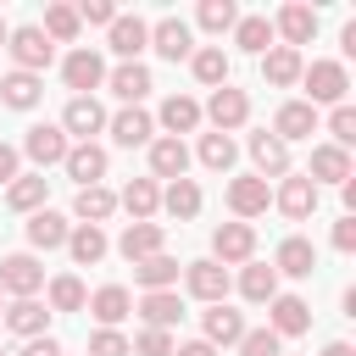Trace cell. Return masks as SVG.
Masks as SVG:
<instances>
[{
    "instance_id": "74e56055",
    "label": "cell",
    "mask_w": 356,
    "mask_h": 356,
    "mask_svg": "<svg viewBox=\"0 0 356 356\" xmlns=\"http://www.w3.org/2000/svg\"><path fill=\"white\" fill-rule=\"evenodd\" d=\"M0 100H6L11 111H33V106L44 100V83H39L33 72H6V78H0Z\"/></svg>"
},
{
    "instance_id": "4316f807",
    "label": "cell",
    "mask_w": 356,
    "mask_h": 356,
    "mask_svg": "<svg viewBox=\"0 0 356 356\" xmlns=\"http://www.w3.org/2000/svg\"><path fill=\"white\" fill-rule=\"evenodd\" d=\"M139 317H145V328H178L184 323V300H178V289H156V295H139Z\"/></svg>"
},
{
    "instance_id": "ac0fdd59",
    "label": "cell",
    "mask_w": 356,
    "mask_h": 356,
    "mask_svg": "<svg viewBox=\"0 0 356 356\" xmlns=\"http://www.w3.org/2000/svg\"><path fill=\"white\" fill-rule=\"evenodd\" d=\"M0 323H6L17 339H39V334H50V306H39V300H11V306L0 312Z\"/></svg>"
},
{
    "instance_id": "816d5d0a",
    "label": "cell",
    "mask_w": 356,
    "mask_h": 356,
    "mask_svg": "<svg viewBox=\"0 0 356 356\" xmlns=\"http://www.w3.org/2000/svg\"><path fill=\"white\" fill-rule=\"evenodd\" d=\"M17 356H61V339L56 334H39V339H22Z\"/></svg>"
},
{
    "instance_id": "603a6c76",
    "label": "cell",
    "mask_w": 356,
    "mask_h": 356,
    "mask_svg": "<svg viewBox=\"0 0 356 356\" xmlns=\"http://www.w3.org/2000/svg\"><path fill=\"white\" fill-rule=\"evenodd\" d=\"M306 178H312V184H345V178H356V172H350V150H339V145H312Z\"/></svg>"
},
{
    "instance_id": "9c48e42d",
    "label": "cell",
    "mask_w": 356,
    "mask_h": 356,
    "mask_svg": "<svg viewBox=\"0 0 356 356\" xmlns=\"http://www.w3.org/2000/svg\"><path fill=\"white\" fill-rule=\"evenodd\" d=\"M100 128H106L100 100H95V95H72V100H67V111H61V134H67V139L78 134V145H89Z\"/></svg>"
},
{
    "instance_id": "4dcf8cb0",
    "label": "cell",
    "mask_w": 356,
    "mask_h": 356,
    "mask_svg": "<svg viewBox=\"0 0 356 356\" xmlns=\"http://www.w3.org/2000/svg\"><path fill=\"white\" fill-rule=\"evenodd\" d=\"M44 189H50V178H44V172H17V178L6 184V206L33 217V211L44 206Z\"/></svg>"
},
{
    "instance_id": "7402d4cb",
    "label": "cell",
    "mask_w": 356,
    "mask_h": 356,
    "mask_svg": "<svg viewBox=\"0 0 356 356\" xmlns=\"http://www.w3.org/2000/svg\"><path fill=\"white\" fill-rule=\"evenodd\" d=\"M106 161H111V156L89 139V145H72L61 167H67V178H78V189H89V184H100V178H106Z\"/></svg>"
},
{
    "instance_id": "ab89813d",
    "label": "cell",
    "mask_w": 356,
    "mask_h": 356,
    "mask_svg": "<svg viewBox=\"0 0 356 356\" xmlns=\"http://www.w3.org/2000/svg\"><path fill=\"white\" fill-rule=\"evenodd\" d=\"M72 211H78V222H106L111 211H117V195L106 189V184H89V189H78V200H72Z\"/></svg>"
},
{
    "instance_id": "6da1fadb",
    "label": "cell",
    "mask_w": 356,
    "mask_h": 356,
    "mask_svg": "<svg viewBox=\"0 0 356 356\" xmlns=\"http://www.w3.org/2000/svg\"><path fill=\"white\" fill-rule=\"evenodd\" d=\"M6 50H11V61H17V72H44L50 67V56H56V44L39 33V22H22V28H11L6 33Z\"/></svg>"
},
{
    "instance_id": "2e32d148",
    "label": "cell",
    "mask_w": 356,
    "mask_h": 356,
    "mask_svg": "<svg viewBox=\"0 0 356 356\" xmlns=\"http://www.w3.org/2000/svg\"><path fill=\"white\" fill-rule=\"evenodd\" d=\"M267 134L284 139V145H289V139H312V134H317V106H306V100H284Z\"/></svg>"
},
{
    "instance_id": "44dd1931",
    "label": "cell",
    "mask_w": 356,
    "mask_h": 356,
    "mask_svg": "<svg viewBox=\"0 0 356 356\" xmlns=\"http://www.w3.org/2000/svg\"><path fill=\"white\" fill-rule=\"evenodd\" d=\"M184 172H189V145H184V139H167V134L150 139V178H167V184H172V178H184Z\"/></svg>"
},
{
    "instance_id": "f6af8a7d",
    "label": "cell",
    "mask_w": 356,
    "mask_h": 356,
    "mask_svg": "<svg viewBox=\"0 0 356 356\" xmlns=\"http://www.w3.org/2000/svg\"><path fill=\"white\" fill-rule=\"evenodd\" d=\"M195 17H200V28H206V33H228V28L239 22V6H234V0H200V11H195Z\"/></svg>"
},
{
    "instance_id": "680465c9",
    "label": "cell",
    "mask_w": 356,
    "mask_h": 356,
    "mask_svg": "<svg viewBox=\"0 0 356 356\" xmlns=\"http://www.w3.org/2000/svg\"><path fill=\"white\" fill-rule=\"evenodd\" d=\"M0 312H6V300H0Z\"/></svg>"
},
{
    "instance_id": "836d02e7",
    "label": "cell",
    "mask_w": 356,
    "mask_h": 356,
    "mask_svg": "<svg viewBox=\"0 0 356 356\" xmlns=\"http://www.w3.org/2000/svg\"><path fill=\"white\" fill-rule=\"evenodd\" d=\"M161 211L178 217V222L200 217V184H195V178H172V184L161 189Z\"/></svg>"
},
{
    "instance_id": "cb8c5ba5",
    "label": "cell",
    "mask_w": 356,
    "mask_h": 356,
    "mask_svg": "<svg viewBox=\"0 0 356 356\" xmlns=\"http://www.w3.org/2000/svg\"><path fill=\"white\" fill-rule=\"evenodd\" d=\"M67 234H72V222H67L61 211H50V206H39V211L28 217V245H33V250H61Z\"/></svg>"
},
{
    "instance_id": "60d3db41",
    "label": "cell",
    "mask_w": 356,
    "mask_h": 356,
    "mask_svg": "<svg viewBox=\"0 0 356 356\" xmlns=\"http://www.w3.org/2000/svg\"><path fill=\"white\" fill-rule=\"evenodd\" d=\"M134 278H139V289H145V295L172 289V284H178V261L161 250V256H150V261H134Z\"/></svg>"
},
{
    "instance_id": "f35d334b",
    "label": "cell",
    "mask_w": 356,
    "mask_h": 356,
    "mask_svg": "<svg viewBox=\"0 0 356 356\" xmlns=\"http://www.w3.org/2000/svg\"><path fill=\"white\" fill-rule=\"evenodd\" d=\"M189 67H195V78H200L206 89H222V83H228V50H222V44H200V50L189 56Z\"/></svg>"
},
{
    "instance_id": "e0dca14e",
    "label": "cell",
    "mask_w": 356,
    "mask_h": 356,
    "mask_svg": "<svg viewBox=\"0 0 356 356\" xmlns=\"http://www.w3.org/2000/svg\"><path fill=\"white\" fill-rule=\"evenodd\" d=\"M106 128H111V139H117L122 150H134V145H150V139H156V117H150V111H139V106H122L117 117H106Z\"/></svg>"
},
{
    "instance_id": "11a10c76",
    "label": "cell",
    "mask_w": 356,
    "mask_h": 356,
    "mask_svg": "<svg viewBox=\"0 0 356 356\" xmlns=\"http://www.w3.org/2000/svg\"><path fill=\"white\" fill-rule=\"evenodd\" d=\"M172 356H217L206 339H189V345H172Z\"/></svg>"
},
{
    "instance_id": "8d00e7d4",
    "label": "cell",
    "mask_w": 356,
    "mask_h": 356,
    "mask_svg": "<svg viewBox=\"0 0 356 356\" xmlns=\"http://www.w3.org/2000/svg\"><path fill=\"white\" fill-rule=\"evenodd\" d=\"M44 295H50V317H56V312H83V306H89V289H83L78 273H56V278L44 284Z\"/></svg>"
},
{
    "instance_id": "d6a6232c",
    "label": "cell",
    "mask_w": 356,
    "mask_h": 356,
    "mask_svg": "<svg viewBox=\"0 0 356 356\" xmlns=\"http://www.w3.org/2000/svg\"><path fill=\"white\" fill-rule=\"evenodd\" d=\"M200 328H206L200 339L217 350V345H239V334H245V317H239L234 306H211V312L200 317Z\"/></svg>"
},
{
    "instance_id": "d4e9b609",
    "label": "cell",
    "mask_w": 356,
    "mask_h": 356,
    "mask_svg": "<svg viewBox=\"0 0 356 356\" xmlns=\"http://www.w3.org/2000/svg\"><path fill=\"white\" fill-rule=\"evenodd\" d=\"M117 250H122V261H128V267H134V261L161 256V222H128V228H122V239H117Z\"/></svg>"
},
{
    "instance_id": "52a82bcc",
    "label": "cell",
    "mask_w": 356,
    "mask_h": 356,
    "mask_svg": "<svg viewBox=\"0 0 356 356\" xmlns=\"http://www.w3.org/2000/svg\"><path fill=\"white\" fill-rule=\"evenodd\" d=\"M267 206H273V189H267V178L245 172V178H234V184H228V211H234V222H250V217H261Z\"/></svg>"
},
{
    "instance_id": "30bf717a",
    "label": "cell",
    "mask_w": 356,
    "mask_h": 356,
    "mask_svg": "<svg viewBox=\"0 0 356 356\" xmlns=\"http://www.w3.org/2000/svg\"><path fill=\"white\" fill-rule=\"evenodd\" d=\"M273 206H278L284 217H295V222H306V217L317 211V184H312L306 172H284V184H278V195H273Z\"/></svg>"
},
{
    "instance_id": "9a60e30c",
    "label": "cell",
    "mask_w": 356,
    "mask_h": 356,
    "mask_svg": "<svg viewBox=\"0 0 356 356\" xmlns=\"http://www.w3.org/2000/svg\"><path fill=\"white\" fill-rule=\"evenodd\" d=\"M278 33H284V44H289V50L312 44V39H317V11H312V6H300V0H295V6H284V11L273 17V39H278Z\"/></svg>"
},
{
    "instance_id": "7c38bea8",
    "label": "cell",
    "mask_w": 356,
    "mask_h": 356,
    "mask_svg": "<svg viewBox=\"0 0 356 356\" xmlns=\"http://www.w3.org/2000/svg\"><path fill=\"white\" fill-rule=\"evenodd\" d=\"M267 328H273L278 339H295V334L312 328V306H306L300 295H273V300H267Z\"/></svg>"
},
{
    "instance_id": "1f68e13d",
    "label": "cell",
    "mask_w": 356,
    "mask_h": 356,
    "mask_svg": "<svg viewBox=\"0 0 356 356\" xmlns=\"http://www.w3.org/2000/svg\"><path fill=\"white\" fill-rule=\"evenodd\" d=\"M117 206H122L134 222H150V217L161 211V189H156V178H134V184L117 195Z\"/></svg>"
},
{
    "instance_id": "f907efd6",
    "label": "cell",
    "mask_w": 356,
    "mask_h": 356,
    "mask_svg": "<svg viewBox=\"0 0 356 356\" xmlns=\"http://www.w3.org/2000/svg\"><path fill=\"white\" fill-rule=\"evenodd\" d=\"M78 22H95V28H111V22H117V6H111V0H83V6H78Z\"/></svg>"
},
{
    "instance_id": "83f0119b",
    "label": "cell",
    "mask_w": 356,
    "mask_h": 356,
    "mask_svg": "<svg viewBox=\"0 0 356 356\" xmlns=\"http://www.w3.org/2000/svg\"><path fill=\"white\" fill-rule=\"evenodd\" d=\"M156 122L167 128V139H184V134H195V128H200V100H189V95H167Z\"/></svg>"
},
{
    "instance_id": "d6986e66",
    "label": "cell",
    "mask_w": 356,
    "mask_h": 356,
    "mask_svg": "<svg viewBox=\"0 0 356 356\" xmlns=\"http://www.w3.org/2000/svg\"><path fill=\"white\" fill-rule=\"evenodd\" d=\"M106 83H111V95L122 100V106H139L156 83H150V67H139V61H122V67H111L106 72Z\"/></svg>"
},
{
    "instance_id": "d590c367",
    "label": "cell",
    "mask_w": 356,
    "mask_h": 356,
    "mask_svg": "<svg viewBox=\"0 0 356 356\" xmlns=\"http://www.w3.org/2000/svg\"><path fill=\"white\" fill-rule=\"evenodd\" d=\"M239 295H245L250 306H267V300L278 295V273H273V261H245V273H239Z\"/></svg>"
},
{
    "instance_id": "4fadbf2b",
    "label": "cell",
    "mask_w": 356,
    "mask_h": 356,
    "mask_svg": "<svg viewBox=\"0 0 356 356\" xmlns=\"http://www.w3.org/2000/svg\"><path fill=\"white\" fill-rule=\"evenodd\" d=\"M106 44H111L122 61H139V50H150V22H145V17L117 11V22L106 28Z\"/></svg>"
},
{
    "instance_id": "7bdbcfd3",
    "label": "cell",
    "mask_w": 356,
    "mask_h": 356,
    "mask_svg": "<svg viewBox=\"0 0 356 356\" xmlns=\"http://www.w3.org/2000/svg\"><path fill=\"white\" fill-rule=\"evenodd\" d=\"M234 44L250 50V56H267V50H273V22H267V17H239V22H234Z\"/></svg>"
},
{
    "instance_id": "9f6ffc18",
    "label": "cell",
    "mask_w": 356,
    "mask_h": 356,
    "mask_svg": "<svg viewBox=\"0 0 356 356\" xmlns=\"http://www.w3.org/2000/svg\"><path fill=\"white\" fill-rule=\"evenodd\" d=\"M323 356H356V350H350L345 339H334V345H323Z\"/></svg>"
},
{
    "instance_id": "ffe728a7",
    "label": "cell",
    "mask_w": 356,
    "mask_h": 356,
    "mask_svg": "<svg viewBox=\"0 0 356 356\" xmlns=\"http://www.w3.org/2000/svg\"><path fill=\"white\" fill-rule=\"evenodd\" d=\"M250 161H256V178H284L289 172V145L261 128V134H250Z\"/></svg>"
},
{
    "instance_id": "5bb4252c",
    "label": "cell",
    "mask_w": 356,
    "mask_h": 356,
    "mask_svg": "<svg viewBox=\"0 0 356 356\" xmlns=\"http://www.w3.org/2000/svg\"><path fill=\"white\" fill-rule=\"evenodd\" d=\"M61 78H67V89H78V95H95L100 83H106V61H100V50H72L67 61H61Z\"/></svg>"
},
{
    "instance_id": "db71d44e",
    "label": "cell",
    "mask_w": 356,
    "mask_h": 356,
    "mask_svg": "<svg viewBox=\"0 0 356 356\" xmlns=\"http://www.w3.org/2000/svg\"><path fill=\"white\" fill-rule=\"evenodd\" d=\"M17 161H22V150L0 145V184H11V178H17Z\"/></svg>"
},
{
    "instance_id": "277c9868",
    "label": "cell",
    "mask_w": 356,
    "mask_h": 356,
    "mask_svg": "<svg viewBox=\"0 0 356 356\" xmlns=\"http://www.w3.org/2000/svg\"><path fill=\"white\" fill-rule=\"evenodd\" d=\"M44 289V267L39 256L17 250V256H0V295H17V300H33Z\"/></svg>"
},
{
    "instance_id": "ba28073f",
    "label": "cell",
    "mask_w": 356,
    "mask_h": 356,
    "mask_svg": "<svg viewBox=\"0 0 356 356\" xmlns=\"http://www.w3.org/2000/svg\"><path fill=\"white\" fill-rule=\"evenodd\" d=\"M150 50H156L161 61H189V56H195L189 22H184V17H161V22L150 28Z\"/></svg>"
},
{
    "instance_id": "484cf974",
    "label": "cell",
    "mask_w": 356,
    "mask_h": 356,
    "mask_svg": "<svg viewBox=\"0 0 356 356\" xmlns=\"http://www.w3.org/2000/svg\"><path fill=\"white\" fill-rule=\"evenodd\" d=\"M312 267H317V245L300 239V234H289L273 256V273H284V278H312Z\"/></svg>"
},
{
    "instance_id": "c3c4849f",
    "label": "cell",
    "mask_w": 356,
    "mask_h": 356,
    "mask_svg": "<svg viewBox=\"0 0 356 356\" xmlns=\"http://www.w3.org/2000/svg\"><path fill=\"white\" fill-rule=\"evenodd\" d=\"M128 350H134V356H172V334H167V328H139V334L128 339Z\"/></svg>"
},
{
    "instance_id": "8fae6325",
    "label": "cell",
    "mask_w": 356,
    "mask_h": 356,
    "mask_svg": "<svg viewBox=\"0 0 356 356\" xmlns=\"http://www.w3.org/2000/svg\"><path fill=\"white\" fill-rule=\"evenodd\" d=\"M184 284H189V295L206 300V306H222V300H228V267H217L211 256H206V261H189V267H184Z\"/></svg>"
},
{
    "instance_id": "e575fe53",
    "label": "cell",
    "mask_w": 356,
    "mask_h": 356,
    "mask_svg": "<svg viewBox=\"0 0 356 356\" xmlns=\"http://www.w3.org/2000/svg\"><path fill=\"white\" fill-rule=\"evenodd\" d=\"M67 250H72V261H78V267H95V261L111 250V239H106V228H95V222H78V228L67 234Z\"/></svg>"
},
{
    "instance_id": "681fc988",
    "label": "cell",
    "mask_w": 356,
    "mask_h": 356,
    "mask_svg": "<svg viewBox=\"0 0 356 356\" xmlns=\"http://www.w3.org/2000/svg\"><path fill=\"white\" fill-rule=\"evenodd\" d=\"M89 356H134V350H128V334L95 328V334H89Z\"/></svg>"
},
{
    "instance_id": "f546056e",
    "label": "cell",
    "mask_w": 356,
    "mask_h": 356,
    "mask_svg": "<svg viewBox=\"0 0 356 356\" xmlns=\"http://www.w3.org/2000/svg\"><path fill=\"white\" fill-rule=\"evenodd\" d=\"M300 50H289V44H273L267 56H261V78L273 83V89H289V83H300Z\"/></svg>"
},
{
    "instance_id": "bcb514c9",
    "label": "cell",
    "mask_w": 356,
    "mask_h": 356,
    "mask_svg": "<svg viewBox=\"0 0 356 356\" xmlns=\"http://www.w3.org/2000/svg\"><path fill=\"white\" fill-rule=\"evenodd\" d=\"M239 356H284V339L273 328H245L239 334Z\"/></svg>"
},
{
    "instance_id": "3957f363",
    "label": "cell",
    "mask_w": 356,
    "mask_h": 356,
    "mask_svg": "<svg viewBox=\"0 0 356 356\" xmlns=\"http://www.w3.org/2000/svg\"><path fill=\"white\" fill-rule=\"evenodd\" d=\"M256 256V228L250 222H217L211 228V261L217 267H245Z\"/></svg>"
},
{
    "instance_id": "7dc6e473",
    "label": "cell",
    "mask_w": 356,
    "mask_h": 356,
    "mask_svg": "<svg viewBox=\"0 0 356 356\" xmlns=\"http://www.w3.org/2000/svg\"><path fill=\"white\" fill-rule=\"evenodd\" d=\"M328 134H334V145H339V150H350V145H356V106H350V100L328 111Z\"/></svg>"
},
{
    "instance_id": "5b68a950",
    "label": "cell",
    "mask_w": 356,
    "mask_h": 356,
    "mask_svg": "<svg viewBox=\"0 0 356 356\" xmlns=\"http://www.w3.org/2000/svg\"><path fill=\"white\" fill-rule=\"evenodd\" d=\"M200 117H211V134H234L250 117V95L234 89V83H222V89H211V100L200 106Z\"/></svg>"
},
{
    "instance_id": "ee69618b",
    "label": "cell",
    "mask_w": 356,
    "mask_h": 356,
    "mask_svg": "<svg viewBox=\"0 0 356 356\" xmlns=\"http://www.w3.org/2000/svg\"><path fill=\"white\" fill-rule=\"evenodd\" d=\"M234 156H239V145H234L228 134H200V167L228 172V167H234Z\"/></svg>"
},
{
    "instance_id": "91938a15",
    "label": "cell",
    "mask_w": 356,
    "mask_h": 356,
    "mask_svg": "<svg viewBox=\"0 0 356 356\" xmlns=\"http://www.w3.org/2000/svg\"><path fill=\"white\" fill-rule=\"evenodd\" d=\"M0 356H6V350H0Z\"/></svg>"
},
{
    "instance_id": "f5cc1de1",
    "label": "cell",
    "mask_w": 356,
    "mask_h": 356,
    "mask_svg": "<svg viewBox=\"0 0 356 356\" xmlns=\"http://www.w3.org/2000/svg\"><path fill=\"white\" fill-rule=\"evenodd\" d=\"M334 250H345V256L356 250V217H339L334 222Z\"/></svg>"
},
{
    "instance_id": "f1b7e54d",
    "label": "cell",
    "mask_w": 356,
    "mask_h": 356,
    "mask_svg": "<svg viewBox=\"0 0 356 356\" xmlns=\"http://www.w3.org/2000/svg\"><path fill=\"white\" fill-rule=\"evenodd\" d=\"M89 312H95V323H100V328H117V323L134 312V295H128L122 284H100V289L89 295Z\"/></svg>"
},
{
    "instance_id": "8992f818",
    "label": "cell",
    "mask_w": 356,
    "mask_h": 356,
    "mask_svg": "<svg viewBox=\"0 0 356 356\" xmlns=\"http://www.w3.org/2000/svg\"><path fill=\"white\" fill-rule=\"evenodd\" d=\"M67 150H72V139L61 134V122H33V128H28V139H22V156H28V161H39V167L67 161Z\"/></svg>"
},
{
    "instance_id": "7a4b0ae2",
    "label": "cell",
    "mask_w": 356,
    "mask_h": 356,
    "mask_svg": "<svg viewBox=\"0 0 356 356\" xmlns=\"http://www.w3.org/2000/svg\"><path fill=\"white\" fill-rule=\"evenodd\" d=\"M300 83H306V106H345V89H350V78H345L339 61L300 67Z\"/></svg>"
},
{
    "instance_id": "b9f144b4",
    "label": "cell",
    "mask_w": 356,
    "mask_h": 356,
    "mask_svg": "<svg viewBox=\"0 0 356 356\" xmlns=\"http://www.w3.org/2000/svg\"><path fill=\"white\" fill-rule=\"evenodd\" d=\"M78 28H83V22H78V6H50V11H44V22H39V33H44L50 44H72V39H78Z\"/></svg>"
},
{
    "instance_id": "6f0895ef",
    "label": "cell",
    "mask_w": 356,
    "mask_h": 356,
    "mask_svg": "<svg viewBox=\"0 0 356 356\" xmlns=\"http://www.w3.org/2000/svg\"><path fill=\"white\" fill-rule=\"evenodd\" d=\"M6 33H11V28H6V22H0V44H6Z\"/></svg>"
}]
</instances>
